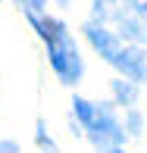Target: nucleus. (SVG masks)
I'll list each match as a JSON object with an SVG mask.
<instances>
[{
  "mask_svg": "<svg viewBox=\"0 0 147 153\" xmlns=\"http://www.w3.org/2000/svg\"><path fill=\"white\" fill-rule=\"evenodd\" d=\"M28 22L34 25V31L44 38L50 62H53V72L60 75V81L63 85H78L85 66H81V56H78V50H75V41L69 38L66 25H63L60 19H44L41 13H28Z\"/></svg>",
  "mask_w": 147,
  "mask_h": 153,
  "instance_id": "nucleus-1",
  "label": "nucleus"
},
{
  "mask_svg": "<svg viewBox=\"0 0 147 153\" xmlns=\"http://www.w3.org/2000/svg\"><path fill=\"white\" fill-rule=\"evenodd\" d=\"M72 109H75V116H78V122L88 128V137L97 144V147H110V150H119V147H122L125 134H122V128H119V122L103 106L88 103L85 97H75V100H72Z\"/></svg>",
  "mask_w": 147,
  "mask_h": 153,
  "instance_id": "nucleus-2",
  "label": "nucleus"
},
{
  "mask_svg": "<svg viewBox=\"0 0 147 153\" xmlns=\"http://www.w3.org/2000/svg\"><path fill=\"white\" fill-rule=\"evenodd\" d=\"M110 62H113L122 75H128V78H135V81L147 78V62H144V53L138 50V47H119L113 56H110Z\"/></svg>",
  "mask_w": 147,
  "mask_h": 153,
  "instance_id": "nucleus-3",
  "label": "nucleus"
},
{
  "mask_svg": "<svg viewBox=\"0 0 147 153\" xmlns=\"http://www.w3.org/2000/svg\"><path fill=\"white\" fill-rule=\"evenodd\" d=\"M113 94H116V100L119 103H135V97H138V91H135V85H128V81H116L113 85Z\"/></svg>",
  "mask_w": 147,
  "mask_h": 153,
  "instance_id": "nucleus-4",
  "label": "nucleus"
},
{
  "mask_svg": "<svg viewBox=\"0 0 147 153\" xmlns=\"http://www.w3.org/2000/svg\"><path fill=\"white\" fill-rule=\"evenodd\" d=\"M113 10H116V0H94V16L97 19H107Z\"/></svg>",
  "mask_w": 147,
  "mask_h": 153,
  "instance_id": "nucleus-5",
  "label": "nucleus"
},
{
  "mask_svg": "<svg viewBox=\"0 0 147 153\" xmlns=\"http://www.w3.org/2000/svg\"><path fill=\"white\" fill-rule=\"evenodd\" d=\"M19 3H22L25 13H44V3H47V0H19Z\"/></svg>",
  "mask_w": 147,
  "mask_h": 153,
  "instance_id": "nucleus-6",
  "label": "nucleus"
},
{
  "mask_svg": "<svg viewBox=\"0 0 147 153\" xmlns=\"http://www.w3.org/2000/svg\"><path fill=\"white\" fill-rule=\"evenodd\" d=\"M38 144H41V147H47V150H53V141L47 137V128H44V122H38Z\"/></svg>",
  "mask_w": 147,
  "mask_h": 153,
  "instance_id": "nucleus-7",
  "label": "nucleus"
},
{
  "mask_svg": "<svg viewBox=\"0 0 147 153\" xmlns=\"http://www.w3.org/2000/svg\"><path fill=\"white\" fill-rule=\"evenodd\" d=\"M128 3H131V10H135L141 19H147V0H128Z\"/></svg>",
  "mask_w": 147,
  "mask_h": 153,
  "instance_id": "nucleus-8",
  "label": "nucleus"
},
{
  "mask_svg": "<svg viewBox=\"0 0 147 153\" xmlns=\"http://www.w3.org/2000/svg\"><path fill=\"white\" fill-rule=\"evenodd\" d=\"M3 150H19V147H16L13 141H3V144H0V153H3Z\"/></svg>",
  "mask_w": 147,
  "mask_h": 153,
  "instance_id": "nucleus-9",
  "label": "nucleus"
}]
</instances>
